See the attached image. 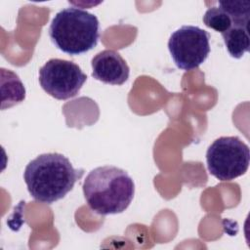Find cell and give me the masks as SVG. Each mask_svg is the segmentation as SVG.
Wrapping results in <instances>:
<instances>
[{"label":"cell","instance_id":"1","mask_svg":"<svg viewBox=\"0 0 250 250\" xmlns=\"http://www.w3.org/2000/svg\"><path fill=\"white\" fill-rule=\"evenodd\" d=\"M84 174L75 169L64 155L43 153L25 167L23 179L30 195L37 201L52 204L63 198Z\"/></svg>","mask_w":250,"mask_h":250},{"label":"cell","instance_id":"2","mask_svg":"<svg viewBox=\"0 0 250 250\" xmlns=\"http://www.w3.org/2000/svg\"><path fill=\"white\" fill-rule=\"evenodd\" d=\"M82 188L90 209L104 216L125 211L135 193L133 179L115 166L93 169L86 176Z\"/></svg>","mask_w":250,"mask_h":250},{"label":"cell","instance_id":"3","mask_svg":"<svg viewBox=\"0 0 250 250\" xmlns=\"http://www.w3.org/2000/svg\"><path fill=\"white\" fill-rule=\"evenodd\" d=\"M49 35L58 49L71 56L92 50L100 38L98 18L86 10L68 7L56 14Z\"/></svg>","mask_w":250,"mask_h":250},{"label":"cell","instance_id":"4","mask_svg":"<svg viewBox=\"0 0 250 250\" xmlns=\"http://www.w3.org/2000/svg\"><path fill=\"white\" fill-rule=\"evenodd\" d=\"M206 162L209 173L218 180H234L249 167V146L238 137H220L208 147Z\"/></svg>","mask_w":250,"mask_h":250},{"label":"cell","instance_id":"5","mask_svg":"<svg viewBox=\"0 0 250 250\" xmlns=\"http://www.w3.org/2000/svg\"><path fill=\"white\" fill-rule=\"evenodd\" d=\"M210 34L194 25L175 30L168 41V49L176 65L183 70L197 68L210 53Z\"/></svg>","mask_w":250,"mask_h":250},{"label":"cell","instance_id":"6","mask_svg":"<svg viewBox=\"0 0 250 250\" xmlns=\"http://www.w3.org/2000/svg\"><path fill=\"white\" fill-rule=\"evenodd\" d=\"M87 80L86 74L73 62L51 59L39 70L42 89L57 100L76 96Z\"/></svg>","mask_w":250,"mask_h":250},{"label":"cell","instance_id":"7","mask_svg":"<svg viewBox=\"0 0 250 250\" xmlns=\"http://www.w3.org/2000/svg\"><path fill=\"white\" fill-rule=\"evenodd\" d=\"M92 76L104 83L111 85H122L130 74V68L121 57L114 50H104L98 53L91 62Z\"/></svg>","mask_w":250,"mask_h":250},{"label":"cell","instance_id":"8","mask_svg":"<svg viewBox=\"0 0 250 250\" xmlns=\"http://www.w3.org/2000/svg\"><path fill=\"white\" fill-rule=\"evenodd\" d=\"M228 52L232 58L240 59L249 51L250 37L249 28L240 25H231L227 31L222 33Z\"/></svg>","mask_w":250,"mask_h":250},{"label":"cell","instance_id":"9","mask_svg":"<svg viewBox=\"0 0 250 250\" xmlns=\"http://www.w3.org/2000/svg\"><path fill=\"white\" fill-rule=\"evenodd\" d=\"M219 7L229 15L231 20L232 25H240L244 27L249 26V1H220Z\"/></svg>","mask_w":250,"mask_h":250},{"label":"cell","instance_id":"10","mask_svg":"<svg viewBox=\"0 0 250 250\" xmlns=\"http://www.w3.org/2000/svg\"><path fill=\"white\" fill-rule=\"evenodd\" d=\"M7 73H8V79L5 78L4 75H2V78H4L8 83L7 93L2 94V98L6 97L8 94L7 99L2 102V108L5 106L6 103H8L7 106L10 107V106H13L14 104H17L22 102L25 98V89L21 79L19 78V76L9 69L7 70Z\"/></svg>","mask_w":250,"mask_h":250},{"label":"cell","instance_id":"11","mask_svg":"<svg viewBox=\"0 0 250 250\" xmlns=\"http://www.w3.org/2000/svg\"><path fill=\"white\" fill-rule=\"evenodd\" d=\"M203 22L207 27L221 32V34L227 31L232 25L229 15L220 7L209 8L203 16Z\"/></svg>","mask_w":250,"mask_h":250}]
</instances>
